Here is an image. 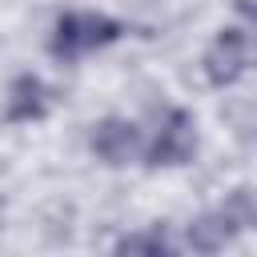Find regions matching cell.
Instances as JSON below:
<instances>
[{"label": "cell", "instance_id": "cell-5", "mask_svg": "<svg viewBox=\"0 0 257 257\" xmlns=\"http://www.w3.org/2000/svg\"><path fill=\"white\" fill-rule=\"evenodd\" d=\"M88 149H92V157L104 161L108 169H120V165L137 161V153H141V133H137V124L124 120V116H104V120L92 124Z\"/></svg>", "mask_w": 257, "mask_h": 257}, {"label": "cell", "instance_id": "cell-6", "mask_svg": "<svg viewBox=\"0 0 257 257\" xmlns=\"http://www.w3.org/2000/svg\"><path fill=\"white\" fill-rule=\"evenodd\" d=\"M48 104H52V92L40 76L32 72H20L12 84H8V104H4V120L8 124H32V120H44L48 116Z\"/></svg>", "mask_w": 257, "mask_h": 257}, {"label": "cell", "instance_id": "cell-7", "mask_svg": "<svg viewBox=\"0 0 257 257\" xmlns=\"http://www.w3.org/2000/svg\"><path fill=\"white\" fill-rule=\"evenodd\" d=\"M173 249H177V245L169 241V233H165L161 225H149V229L128 233V237L116 241V253H149V257H161V253H173Z\"/></svg>", "mask_w": 257, "mask_h": 257}, {"label": "cell", "instance_id": "cell-1", "mask_svg": "<svg viewBox=\"0 0 257 257\" xmlns=\"http://www.w3.org/2000/svg\"><path fill=\"white\" fill-rule=\"evenodd\" d=\"M124 36V24L108 12H60L48 32V56L60 64H76L88 52H100Z\"/></svg>", "mask_w": 257, "mask_h": 257}, {"label": "cell", "instance_id": "cell-2", "mask_svg": "<svg viewBox=\"0 0 257 257\" xmlns=\"http://www.w3.org/2000/svg\"><path fill=\"white\" fill-rule=\"evenodd\" d=\"M253 221H257L253 193H249V189H237V193H229V201H225L221 209H213V213L189 221L185 245H189L193 253H217V249H225L233 237H241Z\"/></svg>", "mask_w": 257, "mask_h": 257}, {"label": "cell", "instance_id": "cell-4", "mask_svg": "<svg viewBox=\"0 0 257 257\" xmlns=\"http://www.w3.org/2000/svg\"><path fill=\"white\" fill-rule=\"evenodd\" d=\"M201 64H205V80L213 88L237 84L245 76V68H249V32L237 28V24H225L213 36V44H209V52H205Z\"/></svg>", "mask_w": 257, "mask_h": 257}, {"label": "cell", "instance_id": "cell-3", "mask_svg": "<svg viewBox=\"0 0 257 257\" xmlns=\"http://www.w3.org/2000/svg\"><path fill=\"white\" fill-rule=\"evenodd\" d=\"M197 157V120L185 108H165L149 149H145V165L149 169H181Z\"/></svg>", "mask_w": 257, "mask_h": 257}]
</instances>
